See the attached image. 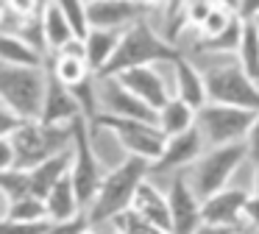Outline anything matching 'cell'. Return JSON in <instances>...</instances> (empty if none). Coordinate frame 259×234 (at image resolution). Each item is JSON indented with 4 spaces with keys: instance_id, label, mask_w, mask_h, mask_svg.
<instances>
[{
    "instance_id": "cell-29",
    "label": "cell",
    "mask_w": 259,
    "mask_h": 234,
    "mask_svg": "<svg viewBox=\"0 0 259 234\" xmlns=\"http://www.w3.org/2000/svg\"><path fill=\"white\" fill-rule=\"evenodd\" d=\"M112 226L123 234H173V231H167V228L151 223L148 217H142L137 209H125L123 215H117L112 220Z\"/></svg>"
},
{
    "instance_id": "cell-25",
    "label": "cell",
    "mask_w": 259,
    "mask_h": 234,
    "mask_svg": "<svg viewBox=\"0 0 259 234\" xmlns=\"http://www.w3.org/2000/svg\"><path fill=\"white\" fill-rule=\"evenodd\" d=\"M237 61L242 64V70L259 81V33L253 20H245L242 25V39H240V48H237Z\"/></svg>"
},
{
    "instance_id": "cell-31",
    "label": "cell",
    "mask_w": 259,
    "mask_h": 234,
    "mask_svg": "<svg viewBox=\"0 0 259 234\" xmlns=\"http://www.w3.org/2000/svg\"><path fill=\"white\" fill-rule=\"evenodd\" d=\"M53 220H12L0 217V234H51Z\"/></svg>"
},
{
    "instance_id": "cell-23",
    "label": "cell",
    "mask_w": 259,
    "mask_h": 234,
    "mask_svg": "<svg viewBox=\"0 0 259 234\" xmlns=\"http://www.w3.org/2000/svg\"><path fill=\"white\" fill-rule=\"evenodd\" d=\"M195 117H198V111L190 103H184L181 98H176V95L162 109H156V123L167 137H176V134H184L190 128H195Z\"/></svg>"
},
{
    "instance_id": "cell-7",
    "label": "cell",
    "mask_w": 259,
    "mask_h": 234,
    "mask_svg": "<svg viewBox=\"0 0 259 234\" xmlns=\"http://www.w3.org/2000/svg\"><path fill=\"white\" fill-rule=\"evenodd\" d=\"M253 109H240V106H226V103H212L198 109L195 117V128L203 134L209 148L218 145H234V142H245L248 131L253 126Z\"/></svg>"
},
{
    "instance_id": "cell-42",
    "label": "cell",
    "mask_w": 259,
    "mask_h": 234,
    "mask_svg": "<svg viewBox=\"0 0 259 234\" xmlns=\"http://www.w3.org/2000/svg\"><path fill=\"white\" fill-rule=\"evenodd\" d=\"M218 3H223V6H229V9L237 11V3H240V0H218Z\"/></svg>"
},
{
    "instance_id": "cell-33",
    "label": "cell",
    "mask_w": 259,
    "mask_h": 234,
    "mask_svg": "<svg viewBox=\"0 0 259 234\" xmlns=\"http://www.w3.org/2000/svg\"><path fill=\"white\" fill-rule=\"evenodd\" d=\"M218 0H187V25L201 28V22L212 14Z\"/></svg>"
},
{
    "instance_id": "cell-3",
    "label": "cell",
    "mask_w": 259,
    "mask_h": 234,
    "mask_svg": "<svg viewBox=\"0 0 259 234\" xmlns=\"http://www.w3.org/2000/svg\"><path fill=\"white\" fill-rule=\"evenodd\" d=\"M9 139H12L14 156H17L14 167L34 170L36 165L48 162L51 156L73 148L75 123L73 126H51V123H42V120H25Z\"/></svg>"
},
{
    "instance_id": "cell-44",
    "label": "cell",
    "mask_w": 259,
    "mask_h": 234,
    "mask_svg": "<svg viewBox=\"0 0 259 234\" xmlns=\"http://www.w3.org/2000/svg\"><path fill=\"white\" fill-rule=\"evenodd\" d=\"M112 234H123V231H117V228H114V226H112Z\"/></svg>"
},
{
    "instance_id": "cell-36",
    "label": "cell",
    "mask_w": 259,
    "mask_h": 234,
    "mask_svg": "<svg viewBox=\"0 0 259 234\" xmlns=\"http://www.w3.org/2000/svg\"><path fill=\"white\" fill-rule=\"evenodd\" d=\"M245 226H251V228H259V195L256 192H251L248 195V204H245Z\"/></svg>"
},
{
    "instance_id": "cell-9",
    "label": "cell",
    "mask_w": 259,
    "mask_h": 234,
    "mask_svg": "<svg viewBox=\"0 0 259 234\" xmlns=\"http://www.w3.org/2000/svg\"><path fill=\"white\" fill-rule=\"evenodd\" d=\"M92 126L81 117L75 120V139H73V167H70V176L73 184L78 189V198L84 204V209H90V204L95 201L98 189H101L103 173H101V162L95 156L92 148Z\"/></svg>"
},
{
    "instance_id": "cell-24",
    "label": "cell",
    "mask_w": 259,
    "mask_h": 234,
    "mask_svg": "<svg viewBox=\"0 0 259 234\" xmlns=\"http://www.w3.org/2000/svg\"><path fill=\"white\" fill-rule=\"evenodd\" d=\"M42 28H45V42H48L51 56L56 53V50H62L67 42L78 39L75 31H73V25H70V20L62 14V9H59L53 0H51V6L45 9V14H42Z\"/></svg>"
},
{
    "instance_id": "cell-22",
    "label": "cell",
    "mask_w": 259,
    "mask_h": 234,
    "mask_svg": "<svg viewBox=\"0 0 259 234\" xmlns=\"http://www.w3.org/2000/svg\"><path fill=\"white\" fill-rule=\"evenodd\" d=\"M123 39V31H112V28H90V33L84 36L87 45V61H90L92 72H103V67L112 61V56L117 53V45Z\"/></svg>"
},
{
    "instance_id": "cell-28",
    "label": "cell",
    "mask_w": 259,
    "mask_h": 234,
    "mask_svg": "<svg viewBox=\"0 0 259 234\" xmlns=\"http://www.w3.org/2000/svg\"><path fill=\"white\" fill-rule=\"evenodd\" d=\"M3 217H12V220H51L45 198H39V195H25V198L14 201L12 206L3 209Z\"/></svg>"
},
{
    "instance_id": "cell-10",
    "label": "cell",
    "mask_w": 259,
    "mask_h": 234,
    "mask_svg": "<svg viewBox=\"0 0 259 234\" xmlns=\"http://www.w3.org/2000/svg\"><path fill=\"white\" fill-rule=\"evenodd\" d=\"M98 100L101 111L112 117H137V120H153L156 123V109L148 106L142 98H137L117 75H98Z\"/></svg>"
},
{
    "instance_id": "cell-1",
    "label": "cell",
    "mask_w": 259,
    "mask_h": 234,
    "mask_svg": "<svg viewBox=\"0 0 259 234\" xmlns=\"http://www.w3.org/2000/svg\"><path fill=\"white\" fill-rule=\"evenodd\" d=\"M151 176V159L145 156H125L114 170H109L101 181L95 201L90 204V217L92 223L103 226V223H112L117 215H123L125 209L134 206V195L142 187V181Z\"/></svg>"
},
{
    "instance_id": "cell-26",
    "label": "cell",
    "mask_w": 259,
    "mask_h": 234,
    "mask_svg": "<svg viewBox=\"0 0 259 234\" xmlns=\"http://www.w3.org/2000/svg\"><path fill=\"white\" fill-rule=\"evenodd\" d=\"M0 195H3V209L12 206L14 201L25 198L31 192V173L20 170V167H12V170H0Z\"/></svg>"
},
{
    "instance_id": "cell-39",
    "label": "cell",
    "mask_w": 259,
    "mask_h": 234,
    "mask_svg": "<svg viewBox=\"0 0 259 234\" xmlns=\"http://www.w3.org/2000/svg\"><path fill=\"white\" fill-rule=\"evenodd\" d=\"M137 3H142V6H148V9H156L159 3H167V0H137Z\"/></svg>"
},
{
    "instance_id": "cell-2",
    "label": "cell",
    "mask_w": 259,
    "mask_h": 234,
    "mask_svg": "<svg viewBox=\"0 0 259 234\" xmlns=\"http://www.w3.org/2000/svg\"><path fill=\"white\" fill-rule=\"evenodd\" d=\"M179 48L170 42L167 36L153 31V25L148 20L134 22L131 28L123 31V39L117 45V53L112 56L103 72H98L101 78L106 75H120L125 70L134 67H159V64H173L179 59Z\"/></svg>"
},
{
    "instance_id": "cell-32",
    "label": "cell",
    "mask_w": 259,
    "mask_h": 234,
    "mask_svg": "<svg viewBox=\"0 0 259 234\" xmlns=\"http://www.w3.org/2000/svg\"><path fill=\"white\" fill-rule=\"evenodd\" d=\"M3 6L20 14L23 20H36V17L45 14V9L51 6V0H3Z\"/></svg>"
},
{
    "instance_id": "cell-30",
    "label": "cell",
    "mask_w": 259,
    "mask_h": 234,
    "mask_svg": "<svg viewBox=\"0 0 259 234\" xmlns=\"http://www.w3.org/2000/svg\"><path fill=\"white\" fill-rule=\"evenodd\" d=\"M53 3L70 20V25H73L78 39H84L90 33V0H53Z\"/></svg>"
},
{
    "instance_id": "cell-5",
    "label": "cell",
    "mask_w": 259,
    "mask_h": 234,
    "mask_svg": "<svg viewBox=\"0 0 259 234\" xmlns=\"http://www.w3.org/2000/svg\"><path fill=\"white\" fill-rule=\"evenodd\" d=\"M248 159V148L245 142H234V145H218V148H206L203 156L190 167L187 178H190L192 189L203 198L220 192L229 187L231 176L237 173V167Z\"/></svg>"
},
{
    "instance_id": "cell-40",
    "label": "cell",
    "mask_w": 259,
    "mask_h": 234,
    "mask_svg": "<svg viewBox=\"0 0 259 234\" xmlns=\"http://www.w3.org/2000/svg\"><path fill=\"white\" fill-rule=\"evenodd\" d=\"M234 234H259V228H251V226H240Z\"/></svg>"
},
{
    "instance_id": "cell-19",
    "label": "cell",
    "mask_w": 259,
    "mask_h": 234,
    "mask_svg": "<svg viewBox=\"0 0 259 234\" xmlns=\"http://www.w3.org/2000/svg\"><path fill=\"white\" fill-rule=\"evenodd\" d=\"M45 206H48V217L53 223H64V220H73L84 212V204L78 198V189L73 184V176H64L51 192L45 195Z\"/></svg>"
},
{
    "instance_id": "cell-15",
    "label": "cell",
    "mask_w": 259,
    "mask_h": 234,
    "mask_svg": "<svg viewBox=\"0 0 259 234\" xmlns=\"http://www.w3.org/2000/svg\"><path fill=\"white\" fill-rule=\"evenodd\" d=\"M81 106L75 100L73 89L64 81H59L48 67V95H45V109H42V123L51 126H73L75 120H81Z\"/></svg>"
},
{
    "instance_id": "cell-8",
    "label": "cell",
    "mask_w": 259,
    "mask_h": 234,
    "mask_svg": "<svg viewBox=\"0 0 259 234\" xmlns=\"http://www.w3.org/2000/svg\"><path fill=\"white\" fill-rule=\"evenodd\" d=\"M206 78V92L212 103H226V106H240V109H253L259 111V81H253L240 61L229 64H212L203 70Z\"/></svg>"
},
{
    "instance_id": "cell-17",
    "label": "cell",
    "mask_w": 259,
    "mask_h": 234,
    "mask_svg": "<svg viewBox=\"0 0 259 234\" xmlns=\"http://www.w3.org/2000/svg\"><path fill=\"white\" fill-rule=\"evenodd\" d=\"M173 78H176V98H181L184 103H190L192 109H201V106L209 103V92H206V78H203V72L198 70L195 64H192L190 59H184V56H179V59L173 61Z\"/></svg>"
},
{
    "instance_id": "cell-43",
    "label": "cell",
    "mask_w": 259,
    "mask_h": 234,
    "mask_svg": "<svg viewBox=\"0 0 259 234\" xmlns=\"http://www.w3.org/2000/svg\"><path fill=\"white\" fill-rule=\"evenodd\" d=\"M253 25H256V33H259V17H256V20H253Z\"/></svg>"
},
{
    "instance_id": "cell-18",
    "label": "cell",
    "mask_w": 259,
    "mask_h": 234,
    "mask_svg": "<svg viewBox=\"0 0 259 234\" xmlns=\"http://www.w3.org/2000/svg\"><path fill=\"white\" fill-rule=\"evenodd\" d=\"M131 209H137L142 217H148V220L156 223V226L173 231V217H170L167 192H162V189H159L156 184L151 181V178H145V181H142V187L137 189L134 206H131Z\"/></svg>"
},
{
    "instance_id": "cell-20",
    "label": "cell",
    "mask_w": 259,
    "mask_h": 234,
    "mask_svg": "<svg viewBox=\"0 0 259 234\" xmlns=\"http://www.w3.org/2000/svg\"><path fill=\"white\" fill-rule=\"evenodd\" d=\"M70 167H73V148L62 150V153L51 156L48 162L36 165L34 170H28L31 173V192L39 195V198H45L64 176H70Z\"/></svg>"
},
{
    "instance_id": "cell-35",
    "label": "cell",
    "mask_w": 259,
    "mask_h": 234,
    "mask_svg": "<svg viewBox=\"0 0 259 234\" xmlns=\"http://www.w3.org/2000/svg\"><path fill=\"white\" fill-rule=\"evenodd\" d=\"M245 148H248V159H251L253 165H259V111H256V117H253L251 131H248V137H245Z\"/></svg>"
},
{
    "instance_id": "cell-12",
    "label": "cell",
    "mask_w": 259,
    "mask_h": 234,
    "mask_svg": "<svg viewBox=\"0 0 259 234\" xmlns=\"http://www.w3.org/2000/svg\"><path fill=\"white\" fill-rule=\"evenodd\" d=\"M206 139L198 128H190L184 134H176V137H167L164 142V150L151 162V173H179L184 167H192L206 150Z\"/></svg>"
},
{
    "instance_id": "cell-16",
    "label": "cell",
    "mask_w": 259,
    "mask_h": 234,
    "mask_svg": "<svg viewBox=\"0 0 259 234\" xmlns=\"http://www.w3.org/2000/svg\"><path fill=\"white\" fill-rule=\"evenodd\" d=\"M117 78L137 95V98H142L148 106H153V109H162V106L173 98L167 84H164V78L159 75L153 67H134V70L120 72Z\"/></svg>"
},
{
    "instance_id": "cell-41",
    "label": "cell",
    "mask_w": 259,
    "mask_h": 234,
    "mask_svg": "<svg viewBox=\"0 0 259 234\" xmlns=\"http://www.w3.org/2000/svg\"><path fill=\"white\" fill-rule=\"evenodd\" d=\"M253 192L259 195V165L253 167Z\"/></svg>"
},
{
    "instance_id": "cell-27",
    "label": "cell",
    "mask_w": 259,
    "mask_h": 234,
    "mask_svg": "<svg viewBox=\"0 0 259 234\" xmlns=\"http://www.w3.org/2000/svg\"><path fill=\"white\" fill-rule=\"evenodd\" d=\"M242 25H245V20L237 14V20L231 22L223 33L209 36V39H198V50H201V53H237L240 39H242Z\"/></svg>"
},
{
    "instance_id": "cell-4",
    "label": "cell",
    "mask_w": 259,
    "mask_h": 234,
    "mask_svg": "<svg viewBox=\"0 0 259 234\" xmlns=\"http://www.w3.org/2000/svg\"><path fill=\"white\" fill-rule=\"evenodd\" d=\"M48 95V67L0 64V103L23 120H39Z\"/></svg>"
},
{
    "instance_id": "cell-6",
    "label": "cell",
    "mask_w": 259,
    "mask_h": 234,
    "mask_svg": "<svg viewBox=\"0 0 259 234\" xmlns=\"http://www.w3.org/2000/svg\"><path fill=\"white\" fill-rule=\"evenodd\" d=\"M92 131H109L125 153L131 156H145V159H156L164 150L167 134L159 128L153 120H137V117H112V114H98L92 123Z\"/></svg>"
},
{
    "instance_id": "cell-34",
    "label": "cell",
    "mask_w": 259,
    "mask_h": 234,
    "mask_svg": "<svg viewBox=\"0 0 259 234\" xmlns=\"http://www.w3.org/2000/svg\"><path fill=\"white\" fill-rule=\"evenodd\" d=\"M23 123H25V120L17 114V111H12L9 106L0 103V137H12V134L17 131Z\"/></svg>"
},
{
    "instance_id": "cell-37",
    "label": "cell",
    "mask_w": 259,
    "mask_h": 234,
    "mask_svg": "<svg viewBox=\"0 0 259 234\" xmlns=\"http://www.w3.org/2000/svg\"><path fill=\"white\" fill-rule=\"evenodd\" d=\"M237 14L242 20H256L259 17V0H240L237 3Z\"/></svg>"
},
{
    "instance_id": "cell-14",
    "label": "cell",
    "mask_w": 259,
    "mask_h": 234,
    "mask_svg": "<svg viewBox=\"0 0 259 234\" xmlns=\"http://www.w3.org/2000/svg\"><path fill=\"white\" fill-rule=\"evenodd\" d=\"M245 189H220V192L203 198V223L212 226H226V228H240L245 226V204H248Z\"/></svg>"
},
{
    "instance_id": "cell-38",
    "label": "cell",
    "mask_w": 259,
    "mask_h": 234,
    "mask_svg": "<svg viewBox=\"0 0 259 234\" xmlns=\"http://www.w3.org/2000/svg\"><path fill=\"white\" fill-rule=\"evenodd\" d=\"M237 228H226V226H212V223H201L192 234H234Z\"/></svg>"
},
{
    "instance_id": "cell-13",
    "label": "cell",
    "mask_w": 259,
    "mask_h": 234,
    "mask_svg": "<svg viewBox=\"0 0 259 234\" xmlns=\"http://www.w3.org/2000/svg\"><path fill=\"white\" fill-rule=\"evenodd\" d=\"M148 6L137 0H90V28L125 31L134 22L145 20Z\"/></svg>"
},
{
    "instance_id": "cell-11",
    "label": "cell",
    "mask_w": 259,
    "mask_h": 234,
    "mask_svg": "<svg viewBox=\"0 0 259 234\" xmlns=\"http://www.w3.org/2000/svg\"><path fill=\"white\" fill-rule=\"evenodd\" d=\"M170 217H173V234H192L203 223V201L192 189L190 178L176 173L167 187Z\"/></svg>"
},
{
    "instance_id": "cell-21",
    "label": "cell",
    "mask_w": 259,
    "mask_h": 234,
    "mask_svg": "<svg viewBox=\"0 0 259 234\" xmlns=\"http://www.w3.org/2000/svg\"><path fill=\"white\" fill-rule=\"evenodd\" d=\"M48 56L25 42L20 33H0V64L12 67H48Z\"/></svg>"
}]
</instances>
